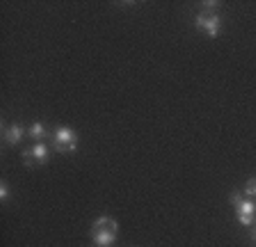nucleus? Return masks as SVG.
<instances>
[{
  "label": "nucleus",
  "mask_w": 256,
  "mask_h": 247,
  "mask_svg": "<svg viewBox=\"0 0 256 247\" xmlns=\"http://www.w3.org/2000/svg\"><path fill=\"white\" fill-rule=\"evenodd\" d=\"M48 158H50V151L44 142H37V144L32 146V149L23 151V162L28 167H37V165H46Z\"/></svg>",
  "instance_id": "nucleus-3"
},
{
  "label": "nucleus",
  "mask_w": 256,
  "mask_h": 247,
  "mask_svg": "<svg viewBox=\"0 0 256 247\" xmlns=\"http://www.w3.org/2000/svg\"><path fill=\"white\" fill-rule=\"evenodd\" d=\"M202 7H204V12H206V14H215V10H218V7H222L218 2V0H208V2H202Z\"/></svg>",
  "instance_id": "nucleus-9"
},
{
  "label": "nucleus",
  "mask_w": 256,
  "mask_h": 247,
  "mask_svg": "<svg viewBox=\"0 0 256 247\" xmlns=\"http://www.w3.org/2000/svg\"><path fill=\"white\" fill-rule=\"evenodd\" d=\"M7 199H10V186L2 181L0 183V202H7Z\"/></svg>",
  "instance_id": "nucleus-11"
},
{
  "label": "nucleus",
  "mask_w": 256,
  "mask_h": 247,
  "mask_svg": "<svg viewBox=\"0 0 256 247\" xmlns=\"http://www.w3.org/2000/svg\"><path fill=\"white\" fill-rule=\"evenodd\" d=\"M53 144L58 154H74L78 149V133L69 126H60L53 133Z\"/></svg>",
  "instance_id": "nucleus-1"
},
{
  "label": "nucleus",
  "mask_w": 256,
  "mask_h": 247,
  "mask_svg": "<svg viewBox=\"0 0 256 247\" xmlns=\"http://www.w3.org/2000/svg\"><path fill=\"white\" fill-rule=\"evenodd\" d=\"M254 240H256V231H254Z\"/></svg>",
  "instance_id": "nucleus-12"
},
{
  "label": "nucleus",
  "mask_w": 256,
  "mask_h": 247,
  "mask_svg": "<svg viewBox=\"0 0 256 247\" xmlns=\"http://www.w3.org/2000/svg\"><path fill=\"white\" fill-rule=\"evenodd\" d=\"M92 238L98 247H112L117 240V234L114 231H103V229H92Z\"/></svg>",
  "instance_id": "nucleus-6"
},
{
  "label": "nucleus",
  "mask_w": 256,
  "mask_h": 247,
  "mask_svg": "<svg viewBox=\"0 0 256 247\" xmlns=\"http://www.w3.org/2000/svg\"><path fill=\"white\" fill-rule=\"evenodd\" d=\"M245 194L250 199H254L256 197V178H250V181H247V186H245Z\"/></svg>",
  "instance_id": "nucleus-10"
},
{
  "label": "nucleus",
  "mask_w": 256,
  "mask_h": 247,
  "mask_svg": "<svg viewBox=\"0 0 256 247\" xmlns=\"http://www.w3.org/2000/svg\"><path fill=\"white\" fill-rule=\"evenodd\" d=\"M92 229L114 231V234H117V231H119V224H117V220H112V218H108V215H103V218H98V220H94V224H92Z\"/></svg>",
  "instance_id": "nucleus-7"
},
{
  "label": "nucleus",
  "mask_w": 256,
  "mask_h": 247,
  "mask_svg": "<svg viewBox=\"0 0 256 247\" xmlns=\"http://www.w3.org/2000/svg\"><path fill=\"white\" fill-rule=\"evenodd\" d=\"M28 135H30L32 140H37V142H44V138H46L48 135V130H46V126H44L42 122H34L30 126V128H28Z\"/></svg>",
  "instance_id": "nucleus-8"
},
{
  "label": "nucleus",
  "mask_w": 256,
  "mask_h": 247,
  "mask_svg": "<svg viewBox=\"0 0 256 247\" xmlns=\"http://www.w3.org/2000/svg\"><path fill=\"white\" fill-rule=\"evenodd\" d=\"M194 26H197V30L206 32L208 37H213V39L222 34V18H220V14H206V12H202L194 18Z\"/></svg>",
  "instance_id": "nucleus-2"
},
{
  "label": "nucleus",
  "mask_w": 256,
  "mask_h": 247,
  "mask_svg": "<svg viewBox=\"0 0 256 247\" xmlns=\"http://www.w3.org/2000/svg\"><path fill=\"white\" fill-rule=\"evenodd\" d=\"M23 135H26V128H23L21 124H10V126H5V128H2V140H5L10 146L21 144Z\"/></svg>",
  "instance_id": "nucleus-5"
},
{
  "label": "nucleus",
  "mask_w": 256,
  "mask_h": 247,
  "mask_svg": "<svg viewBox=\"0 0 256 247\" xmlns=\"http://www.w3.org/2000/svg\"><path fill=\"white\" fill-rule=\"evenodd\" d=\"M236 215H238V222L242 226H254L256 220V202L254 199H240L236 204Z\"/></svg>",
  "instance_id": "nucleus-4"
}]
</instances>
